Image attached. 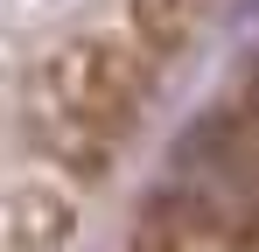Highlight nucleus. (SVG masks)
I'll use <instances>...</instances> for the list:
<instances>
[{
	"mask_svg": "<svg viewBox=\"0 0 259 252\" xmlns=\"http://www.w3.org/2000/svg\"><path fill=\"white\" fill-rule=\"evenodd\" d=\"M70 203L56 196V189H28V196H14L7 217H0V252H63L70 238Z\"/></svg>",
	"mask_w": 259,
	"mask_h": 252,
	"instance_id": "nucleus-2",
	"label": "nucleus"
},
{
	"mask_svg": "<svg viewBox=\"0 0 259 252\" xmlns=\"http://www.w3.org/2000/svg\"><path fill=\"white\" fill-rule=\"evenodd\" d=\"M147 91H154V56L140 42L77 35L35 63V77H28V133L56 161L98 175L105 147L133 126Z\"/></svg>",
	"mask_w": 259,
	"mask_h": 252,
	"instance_id": "nucleus-1",
	"label": "nucleus"
}]
</instances>
